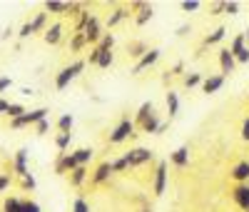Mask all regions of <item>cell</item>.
Returning <instances> with one entry per match:
<instances>
[{
    "label": "cell",
    "mask_w": 249,
    "mask_h": 212,
    "mask_svg": "<svg viewBox=\"0 0 249 212\" xmlns=\"http://www.w3.org/2000/svg\"><path fill=\"white\" fill-rule=\"evenodd\" d=\"M70 142H72V133H57V137H55V147L60 153H65L68 147H70Z\"/></svg>",
    "instance_id": "29"
},
{
    "label": "cell",
    "mask_w": 249,
    "mask_h": 212,
    "mask_svg": "<svg viewBox=\"0 0 249 212\" xmlns=\"http://www.w3.org/2000/svg\"><path fill=\"white\" fill-rule=\"evenodd\" d=\"M3 212H23V200L18 197H8L3 205Z\"/></svg>",
    "instance_id": "33"
},
{
    "label": "cell",
    "mask_w": 249,
    "mask_h": 212,
    "mask_svg": "<svg viewBox=\"0 0 249 212\" xmlns=\"http://www.w3.org/2000/svg\"><path fill=\"white\" fill-rule=\"evenodd\" d=\"M230 177H232L237 185H249V160L237 162V165L230 170Z\"/></svg>",
    "instance_id": "11"
},
{
    "label": "cell",
    "mask_w": 249,
    "mask_h": 212,
    "mask_svg": "<svg viewBox=\"0 0 249 212\" xmlns=\"http://www.w3.org/2000/svg\"><path fill=\"white\" fill-rule=\"evenodd\" d=\"M160 125H162V122H160L157 113H152L147 120L142 122V127H140V130H142V133H147V135H157V133H160Z\"/></svg>",
    "instance_id": "21"
},
{
    "label": "cell",
    "mask_w": 249,
    "mask_h": 212,
    "mask_svg": "<svg viewBox=\"0 0 249 212\" xmlns=\"http://www.w3.org/2000/svg\"><path fill=\"white\" fill-rule=\"evenodd\" d=\"M72 125H75V117H72L70 113H65V115L57 117V130H60V133H70Z\"/></svg>",
    "instance_id": "28"
},
{
    "label": "cell",
    "mask_w": 249,
    "mask_h": 212,
    "mask_svg": "<svg viewBox=\"0 0 249 212\" xmlns=\"http://www.w3.org/2000/svg\"><path fill=\"white\" fill-rule=\"evenodd\" d=\"M10 182H13V177L5 173V175H0V193H5V190L10 187Z\"/></svg>",
    "instance_id": "44"
},
{
    "label": "cell",
    "mask_w": 249,
    "mask_h": 212,
    "mask_svg": "<svg viewBox=\"0 0 249 212\" xmlns=\"http://www.w3.org/2000/svg\"><path fill=\"white\" fill-rule=\"evenodd\" d=\"M48 130H50V120H48V117L40 120V122L35 125V133H37V135H48Z\"/></svg>",
    "instance_id": "41"
},
{
    "label": "cell",
    "mask_w": 249,
    "mask_h": 212,
    "mask_svg": "<svg viewBox=\"0 0 249 212\" xmlns=\"http://www.w3.org/2000/svg\"><path fill=\"white\" fill-rule=\"evenodd\" d=\"M85 45H88V42H85V35H82V33H75L72 40H70V50H72V53H80Z\"/></svg>",
    "instance_id": "35"
},
{
    "label": "cell",
    "mask_w": 249,
    "mask_h": 212,
    "mask_svg": "<svg viewBox=\"0 0 249 212\" xmlns=\"http://www.w3.org/2000/svg\"><path fill=\"white\" fill-rule=\"evenodd\" d=\"M20 185H23V190H35V185H37V182H35V177L28 173V175L20 177Z\"/></svg>",
    "instance_id": "40"
},
{
    "label": "cell",
    "mask_w": 249,
    "mask_h": 212,
    "mask_svg": "<svg viewBox=\"0 0 249 212\" xmlns=\"http://www.w3.org/2000/svg\"><path fill=\"white\" fill-rule=\"evenodd\" d=\"M28 110H25V105H20V102H10V108H8V117L10 120H18V117H23Z\"/></svg>",
    "instance_id": "32"
},
{
    "label": "cell",
    "mask_w": 249,
    "mask_h": 212,
    "mask_svg": "<svg viewBox=\"0 0 249 212\" xmlns=\"http://www.w3.org/2000/svg\"><path fill=\"white\" fill-rule=\"evenodd\" d=\"M43 38H45L48 45H57V42L62 40V25H60V23H53V25L43 33Z\"/></svg>",
    "instance_id": "17"
},
{
    "label": "cell",
    "mask_w": 249,
    "mask_h": 212,
    "mask_svg": "<svg viewBox=\"0 0 249 212\" xmlns=\"http://www.w3.org/2000/svg\"><path fill=\"white\" fill-rule=\"evenodd\" d=\"M152 15H155V8H152V5H144V8L135 15V25H140V28L147 25L150 20H152Z\"/></svg>",
    "instance_id": "25"
},
{
    "label": "cell",
    "mask_w": 249,
    "mask_h": 212,
    "mask_svg": "<svg viewBox=\"0 0 249 212\" xmlns=\"http://www.w3.org/2000/svg\"><path fill=\"white\" fill-rule=\"evenodd\" d=\"M132 15V10H127V8H117L110 18H107V28H115V25H120L124 18H130Z\"/></svg>",
    "instance_id": "24"
},
{
    "label": "cell",
    "mask_w": 249,
    "mask_h": 212,
    "mask_svg": "<svg viewBox=\"0 0 249 212\" xmlns=\"http://www.w3.org/2000/svg\"><path fill=\"white\" fill-rule=\"evenodd\" d=\"M18 35L23 38V40H25V38H30V35H33V30H30V23H25L23 28H20V33H18Z\"/></svg>",
    "instance_id": "47"
},
{
    "label": "cell",
    "mask_w": 249,
    "mask_h": 212,
    "mask_svg": "<svg viewBox=\"0 0 249 212\" xmlns=\"http://www.w3.org/2000/svg\"><path fill=\"white\" fill-rule=\"evenodd\" d=\"M170 162L175 167H187V165H190V147L182 145V147H177L175 153H170Z\"/></svg>",
    "instance_id": "15"
},
{
    "label": "cell",
    "mask_w": 249,
    "mask_h": 212,
    "mask_svg": "<svg viewBox=\"0 0 249 212\" xmlns=\"http://www.w3.org/2000/svg\"><path fill=\"white\" fill-rule=\"evenodd\" d=\"M187 33H192V28H190V25H187V23H184V25H179V28H177V35H179V38H184V35H187Z\"/></svg>",
    "instance_id": "50"
},
{
    "label": "cell",
    "mask_w": 249,
    "mask_h": 212,
    "mask_svg": "<svg viewBox=\"0 0 249 212\" xmlns=\"http://www.w3.org/2000/svg\"><path fill=\"white\" fill-rule=\"evenodd\" d=\"M85 65H88V62L85 60H75L72 62V65H68V68H62L60 73H57V77H55V88L57 90H65L68 88V85L82 73V70H85Z\"/></svg>",
    "instance_id": "1"
},
{
    "label": "cell",
    "mask_w": 249,
    "mask_h": 212,
    "mask_svg": "<svg viewBox=\"0 0 249 212\" xmlns=\"http://www.w3.org/2000/svg\"><path fill=\"white\" fill-rule=\"evenodd\" d=\"M10 35H13V28H5L3 33H0V38H10Z\"/></svg>",
    "instance_id": "53"
},
{
    "label": "cell",
    "mask_w": 249,
    "mask_h": 212,
    "mask_svg": "<svg viewBox=\"0 0 249 212\" xmlns=\"http://www.w3.org/2000/svg\"><path fill=\"white\" fill-rule=\"evenodd\" d=\"M45 13L50 15H65V13H70V3H62V0H48L45 3Z\"/></svg>",
    "instance_id": "19"
},
{
    "label": "cell",
    "mask_w": 249,
    "mask_h": 212,
    "mask_svg": "<svg viewBox=\"0 0 249 212\" xmlns=\"http://www.w3.org/2000/svg\"><path fill=\"white\" fill-rule=\"evenodd\" d=\"M222 85H224V75L222 73L219 75H210V77H204V82H202V93L204 95H214V93L222 90Z\"/></svg>",
    "instance_id": "14"
},
{
    "label": "cell",
    "mask_w": 249,
    "mask_h": 212,
    "mask_svg": "<svg viewBox=\"0 0 249 212\" xmlns=\"http://www.w3.org/2000/svg\"><path fill=\"white\" fill-rule=\"evenodd\" d=\"M202 82H204V77L199 75V73H190V75H184V88H202Z\"/></svg>",
    "instance_id": "31"
},
{
    "label": "cell",
    "mask_w": 249,
    "mask_h": 212,
    "mask_svg": "<svg viewBox=\"0 0 249 212\" xmlns=\"http://www.w3.org/2000/svg\"><path fill=\"white\" fill-rule=\"evenodd\" d=\"M164 190H167V162H157V170H155V180H152V193L160 197L164 195Z\"/></svg>",
    "instance_id": "7"
},
{
    "label": "cell",
    "mask_w": 249,
    "mask_h": 212,
    "mask_svg": "<svg viewBox=\"0 0 249 212\" xmlns=\"http://www.w3.org/2000/svg\"><path fill=\"white\" fill-rule=\"evenodd\" d=\"M122 157H124V162H127V167H142V165L155 160V153L150 150V147H132V150L124 153Z\"/></svg>",
    "instance_id": "2"
},
{
    "label": "cell",
    "mask_w": 249,
    "mask_h": 212,
    "mask_svg": "<svg viewBox=\"0 0 249 212\" xmlns=\"http://www.w3.org/2000/svg\"><path fill=\"white\" fill-rule=\"evenodd\" d=\"M23 212H43V210H40V205L33 202V200H23Z\"/></svg>",
    "instance_id": "43"
},
{
    "label": "cell",
    "mask_w": 249,
    "mask_h": 212,
    "mask_svg": "<svg viewBox=\"0 0 249 212\" xmlns=\"http://www.w3.org/2000/svg\"><path fill=\"white\" fill-rule=\"evenodd\" d=\"M115 173H112V165L110 162H100L97 167H95V173H92V185H105V182H110V177H112Z\"/></svg>",
    "instance_id": "12"
},
{
    "label": "cell",
    "mask_w": 249,
    "mask_h": 212,
    "mask_svg": "<svg viewBox=\"0 0 249 212\" xmlns=\"http://www.w3.org/2000/svg\"><path fill=\"white\" fill-rule=\"evenodd\" d=\"M162 58V50L160 48H150L147 53H144L140 60H137V65L132 68V75H140V73H144L147 68H152V65H157V60Z\"/></svg>",
    "instance_id": "6"
},
{
    "label": "cell",
    "mask_w": 249,
    "mask_h": 212,
    "mask_svg": "<svg viewBox=\"0 0 249 212\" xmlns=\"http://www.w3.org/2000/svg\"><path fill=\"white\" fill-rule=\"evenodd\" d=\"M182 70H184V62H177V65L170 70V75H182Z\"/></svg>",
    "instance_id": "51"
},
{
    "label": "cell",
    "mask_w": 249,
    "mask_h": 212,
    "mask_svg": "<svg viewBox=\"0 0 249 212\" xmlns=\"http://www.w3.org/2000/svg\"><path fill=\"white\" fill-rule=\"evenodd\" d=\"M232 200L242 212H249V185H234L232 190Z\"/></svg>",
    "instance_id": "10"
},
{
    "label": "cell",
    "mask_w": 249,
    "mask_h": 212,
    "mask_svg": "<svg viewBox=\"0 0 249 212\" xmlns=\"http://www.w3.org/2000/svg\"><path fill=\"white\" fill-rule=\"evenodd\" d=\"M13 173H15L18 177L28 175V150H25V147H20V150L15 153V160H13Z\"/></svg>",
    "instance_id": "13"
},
{
    "label": "cell",
    "mask_w": 249,
    "mask_h": 212,
    "mask_svg": "<svg viewBox=\"0 0 249 212\" xmlns=\"http://www.w3.org/2000/svg\"><path fill=\"white\" fill-rule=\"evenodd\" d=\"M10 85H13V80H10V77H0V93H3V90H8Z\"/></svg>",
    "instance_id": "49"
},
{
    "label": "cell",
    "mask_w": 249,
    "mask_h": 212,
    "mask_svg": "<svg viewBox=\"0 0 249 212\" xmlns=\"http://www.w3.org/2000/svg\"><path fill=\"white\" fill-rule=\"evenodd\" d=\"M0 40H3V38H0Z\"/></svg>",
    "instance_id": "55"
},
{
    "label": "cell",
    "mask_w": 249,
    "mask_h": 212,
    "mask_svg": "<svg viewBox=\"0 0 249 212\" xmlns=\"http://www.w3.org/2000/svg\"><path fill=\"white\" fill-rule=\"evenodd\" d=\"M97 48L100 50H112L115 48V35L112 33H105V35H102V40L97 42Z\"/></svg>",
    "instance_id": "36"
},
{
    "label": "cell",
    "mask_w": 249,
    "mask_h": 212,
    "mask_svg": "<svg viewBox=\"0 0 249 212\" xmlns=\"http://www.w3.org/2000/svg\"><path fill=\"white\" fill-rule=\"evenodd\" d=\"M88 177H90V170L88 167H75L72 173H70V185L72 187H82L88 182Z\"/></svg>",
    "instance_id": "16"
},
{
    "label": "cell",
    "mask_w": 249,
    "mask_h": 212,
    "mask_svg": "<svg viewBox=\"0 0 249 212\" xmlns=\"http://www.w3.org/2000/svg\"><path fill=\"white\" fill-rule=\"evenodd\" d=\"M72 155H75V160H77V165H80V167H88V165H90V160L95 157V150H92V147H77V150H75Z\"/></svg>",
    "instance_id": "20"
},
{
    "label": "cell",
    "mask_w": 249,
    "mask_h": 212,
    "mask_svg": "<svg viewBox=\"0 0 249 212\" xmlns=\"http://www.w3.org/2000/svg\"><path fill=\"white\" fill-rule=\"evenodd\" d=\"M8 108H10V102L5 97H0V115H8Z\"/></svg>",
    "instance_id": "48"
},
{
    "label": "cell",
    "mask_w": 249,
    "mask_h": 212,
    "mask_svg": "<svg viewBox=\"0 0 249 212\" xmlns=\"http://www.w3.org/2000/svg\"><path fill=\"white\" fill-rule=\"evenodd\" d=\"M152 113H155V105H152L150 100H147V102H142V105H140V110H137V115H135V120H132L135 127H142V122L147 120Z\"/></svg>",
    "instance_id": "18"
},
{
    "label": "cell",
    "mask_w": 249,
    "mask_h": 212,
    "mask_svg": "<svg viewBox=\"0 0 249 212\" xmlns=\"http://www.w3.org/2000/svg\"><path fill=\"white\" fill-rule=\"evenodd\" d=\"M97 60H100V48L95 45V48H92V53H90V58H88L85 62H90V65H97Z\"/></svg>",
    "instance_id": "45"
},
{
    "label": "cell",
    "mask_w": 249,
    "mask_h": 212,
    "mask_svg": "<svg viewBox=\"0 0 249 212\" xmlns=\"http://www.w3.org/2000/svg\"><path fill=\"white\" fill-rule=\"evenodd\" d=\"M110 165H112V173H124V170H127V162H124V157L110 160Z\"/></svg>",
    "instance_id": "39"
},
{
    "label": "cell",
    "mask_w": 249,
    "mask_h": 212,
    "mask_svg": "<svg viewBox=\"0 0 249 212\" xmlns=\"http://www.w3.org/2000/svg\"><path fill=\"white\" fill-rule=\"evenodd\" d=\"M82 35H85V42L88 45H97V42L102 40V25H100V18L97 15H90V20H88V25H85V30H82Z\"/></svg>",
    "instance_id": "5"
},
{
    "label": "cell",
    "mask_w": 249,
    "mask_h": 212,
    "mask_svg": "<svg viewBox=\"0 0 249 212\" xmlns=\"http://www.w3.org/2000/svg\"><path fill=\"white\" fill-rule=\"evenodd\" d=\"M132 135H135V122L130 117H124V120L117 122V127L110 133V145H122L124 140H130Z\"/></svg>",
    "instance_id": "4"
},
{
    "label": "cell",
    "mask_w": 249,
    "mask_h": 212,
    "mask_svg": "<svg viewBox=\"0 0 249 212\" xmlns=\"http://www.w3.org/2000/svg\"><path fill=\"white\" fill-rule=\"evenodd\" d=\"M242 140H247L249 142V115L244 117V122H242Z\"/></svg>",
    "instance_id": "46"
},
{
    "label": "cell",
    "mask_w": 249,
    "mask_h": 212,
    "mask_svg": "<svg viewBox=\"0 0 249 212\" xmlns=\"http://www.w3.org/2000/svg\"><path fill=\"white\" fill-rule=\"evenodd\" d=\"M224 13H227V15H237V13H239V3H234V0H227V3H224Z\"/></svg>",
    "instance_id": "42"
},
{
    "label": "cell",
    "mask_w": 249,
    "mask_h": 212,
    "mask_svg": "<svg viewBox=\"0 0 249 212\" xmlns=\"http://www.w3.org/2000/svg\"><path fill=\"white\" fill-rule=\"evenodd\" d=\"M115 62V53L112 50H100V60H97V68H102V70H107L110 65Z\"/></svg>",
    "instance_id": "30"
},
{
    "label": "cell",
    "mask_w": 249,
    "mask_h": 212,
    "mask_svg": "<svg viewBox=\"0 0 249 212\" xmlns=\"http://www.w3.org/2000/svg\"><path fill=\"white\" fill-rule=\"evenodd\" d=\"M164 102H167V113H170V120H172V117L179 113V97H177V93L170 90L167 97H164Z\"/></svg>",
    "instance_id": "26"
},
{
    "label": "cell",
    "mask_w": 249,
    "mask_h": 212,
    "mask_svg": "<svg viewBox=\"0 0 249 212\" xmlns=\"http://www.w3.org/2000/svg\"><path fill=\"white\" fill-rule=\"evenodd\" d=\"M219 13H224V3H214L212 5V15H219Z\"/></svg>",
    "instance_id": "52"
},
{
    "label": "cell",
    "mask_w": 249,
    "mask_h": 212,
    "mask_svg": "<svg viewBox=\"0 0 249 212\" xmlns=\"http://www.w3.org/2000/svg\"><path fill=\"white\" fill-rule=\"evenodd\" d=\"M244 38H247V42H249V28H247V33H244Z\"/></svg>",
    "instance_id": "54"
},
{
    "label": "cell",
    "mask_w": 249,
    "mask_h": 212,
    "mask_svg": "<svg viewBox=\"0 0 249 212\" xmlns=\"http://www.w3.org/2000/svg\"><path fill=\"white\" fill-rule=\"evenodd\" d=\"M72 212H90V205H88V200L77 197V200L72 202Z\"/></svg>",
    "instance_id": "38"
},
{
    "label": "cell",
    "mask_w": 249,
    "mask_h": 212,
    "mask_svg": "<svg viewBox=\"0 0 249 212\" xmlns=\"http://www.w3.org/2000/svg\"><path fill=\"white\" fill-rule=\"evenodd\" d=\"M184 13H195V10H199L202 8V3H199V0H184V3L179 5Z\"/></svg>",
    "instance_id": "37"
},
{
    "label": "cell",
    "mask_w": 249,
    "mask_h": 212,
    "mask_svg": "<svg viewBox=\"0 0 249 212\" xmlns=\"http://www.w3.org/2000/svg\"><path fill=\"white\" fill-rule=\"evenodd\" d=\"M75 167H80V165H77L72 153H60L55 160V175H70Z\"/></svg>",
    "instance_id": "8"
},
{
    "label": "cell",
    "mask_w": 249,
    "mask_h": 212,
    "mask_svg": "<svg viewBox=\"0 0 249 212\" xmlns=\"http://www.w3.org/2000/svg\"><path fill=\"white\" fill-rule=\"evenodd\" d=\"M244 50H247V38H244V33H242V35H234L232 42H230V53H232L234 58H239Z\"/></svg>",
    "instance_id": "23"
},
{
    "label": "cell",
    "mask_w": 249,
    "mask_h": 212,
    "mask_svg": "<svg viewBox=\"0 0 249 212\" xmlns=\"http://www.w3.org/2000/svg\"><path fill=\"white\" fill-rule=\"evenodd\" d=\"M48 108H37V110H30V113H25L23 117H18V120H10V127L13 130H23V127H28V125H37L40 120H45L48 117Z\"/></svg>",
    "instance_id": "3"
},
{
    "label": "cell",
    "mask_w": 249,
    "mask_h": 212,
    "mask_svg": "<svg viewBox=\"0 0 249 212\" xmlns=\"http://www.w3.org/2000/svg\"><path fill=\"white\" fill-rule=\"evenodd\" d=\"M30 30H33V35H35V33H45V30H48V13H37V15L30 20Z\"/></svg>",
    "instance_id": "22"
},
{
    "label": "cell",
    "mask_w": 249,
    "mask_h": 212,
    "mask_svg": "<svg viewBox=\"0 0 249 212\" xmlns=\"http://www.w3.org/2000/svg\"><path fill=\"white\" fill-rule=\"evenodd\" d=\"M147 50H150V48L144 45V42H130V48H127V53H130L132 58H137V60H140L144 53H147Z\"/></svg>",
    "instance_id": "34"
},
{
    "label": "cell",
    "mask_w": 249,
    "mask_h": 212,
    "mask_svg": "<svg viewBox=\"0 0 249 212\" xmlns=\"http://www.w3.org/2000/svg\"><path fill=\"white\" fill-rule=\"evenodd\" d=\"M224 35H227V28H224V25H219L217 30H212L210 35L204 38V45H217V42H222V40H224Z\"/></svg>",
    "instance_id": "27"
},
{
    "label": "cell",
    "mask_w": 249,
    "mask_h": 212,
    "mask_svg": "<svg viewBox=\"0 0 249 212\" xmlns=\"http://www.w3.org/2000/svg\"><path fill=\"white\" fill-rule=\"evenodd\" d=\"M234 68H237V58L230 53V48H222L219 50V70H222V75L230 77L234 73Z\"/></svg>",
    "instance_id": "9"
}]
</instances>
